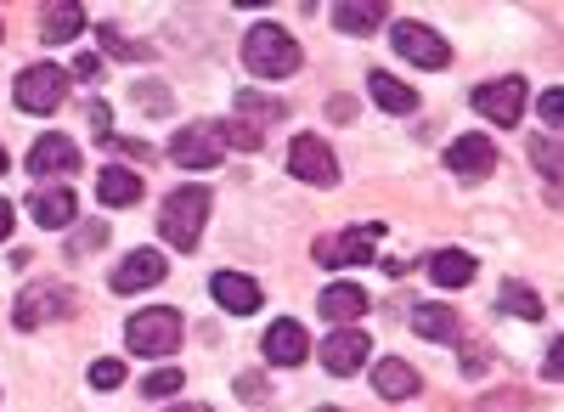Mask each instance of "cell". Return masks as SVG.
<instances>
[{
	"instance_id": "obj_1",
	"label": "cell",
	"mask_w": 564,
	"mask_h": 412,
	"mask_svg": "<svg viewBox=\"0 0 564 412\" xmlns=\"http://www.w3.org/2000/svg\"><path fill=\"white\" fill-rule=\"evenodd\" d=\"M209 209H215L209 187H181V193H170V198H164V215H159V232L170 238V249L193 254V249H198V238H204Z\"/></svg>"
},
{
	"instance_id": "obj_2",
	"label": "cell",
	"mask_w": 564,
	"mask_h": 412,
	"mask_svg": "<svg viewBox=\"0 0 564 412\" xmlns=\"http://www.w3.org/2000/svg\"><path fill=\"white\" fill-rule=\"evenodd\" d=\"M243 63H249V74H260V79H289V74L305 63V52H300V40H294L289 29L260 23V29H249V40H243Z\"/></svg>"
},
{
	"instance_id": "obj_3",
	"label": "cell",
	"mask_w": 564,
	"mask_h": 412,
	"mask_svg": "<svg viewBox=\"0 0 564 412\" xmlns=\"http://www.w3.org/2000/svg\"><path fill=\"white\" fill-rule=\"evenodd\" d=\"M181 311L175 305H148V311H135L130 323H124V345L135 356H170L181 345Z\"/></svg>"
},
{
	"instance_id": "obj_4",
	"label": "cell",
	"mask_w": 564,
	"mask_h": 412,
	"mask_svg": "<svg viewBox=\"0 0 564 412\" xmlns=\"http://www.w3.org/2000/svg\"><path fill=\"white\" fill-rule=\"evenodd\" d=\"M12 97H18V108H23V113H57V108H63V97H68V74H63L57 63H34V68H23V74H18Z\"/></svg>"
},
{
	"instance_id": "obj_5",
	"label": "cell",
	"mask_w": 564,
	"mask_h": 412,
	"mask_svg": "<svg viewBox=\"0 0 564 412\" xmlns=\"http://www.w3.org/2000/svg\"><path fill=\"white\" fill-rule=\"evenodd\" d=\"M379 238H384V220H367V226H356V232H327V238H316V265H334V271L361 265Z\"/></svg>"
},
{
	"instance_id": "obj_6",
	"label": "cell",
	"mask_w": 564,
	"mask_h": 412,
	"mask_svg": "<svg viewBox=\"0 0 564 412\" xmlns=\"http://www.w3.org/2000/svg\"><path fill=\"white\" fill-rule=\"evenodd\" d=\"M289 170L300 181H311V187H334L339 181V159H334V148H327L322 135H294L289 142Z\"/></svg>"
},
{
	"instance_id": "obj_7",
	"label": "cell",
	"mask_w": 564,
	"mask_h": 412,
	"mask_svg": "<svg viewBox=\"0 0 564 412\" xmlns=\"http://www.w3.org/2000/svg\"><path fill=\"white\" fill-rule=\"evenodd\" d=\"M74 305H79V300H74L63 283H34V289H23L12 323H18V328H40V323H52V316H74Z\"/></svg>"
},
{
	"instance_id": "obj_8",
	"label": "cell",
	"mask_w": 564,
	"mask_h": 412,
	"mask_svg": "<svg viewBox=\"0 0 564 412\" xmlns=\"http://www.w3.org/2000/svg\"><path fill=\"white\" fill-rule=\"evenodd\" d=\"M390 45H395V57H406V63H417V68H446V63H452V45H446L435 29H423V23H395Z\"/></svg>"
},
{
	"instance_id": "obj_9",
	"label": "cell",
	"mask_w": 564,
	"mask_h": 412,
	"mask_svg": "<svg viewBox=\"0 0 564 412\" xmlns=\"http://www.w3.org/2000/svg\"><path fill=\"white\" fill-rule=\"evenodd\" d=\"M170 159H175L181 170H215V164H220V135H215V124H186V130H175V135H170Z\"/></svg>"
},
{
	"instance_id": "obj_10",
	"label": "cell",
	"mask_w": 564,
	"mask_h": 412,
	"mask_svg": "<svg viewBox=\"0 0 564 412\" xmlns=\"http://www.w3.org/2000/svg\"><path fill=\"white\" fill-rule=\"evenodd\" d=\"M525 79H491V85H480L475 90V108L491 119V124H520V113H525Z\"/></svg>"
},
{
	"instance_id": "obj_11",
	"label": "cell",
	"mask_w": 564,
	"mask_h": 412,
	"mask_svg": "<svg viewBox=\"0 0 564 412\" xmlns=\"http://www.w3.org/2000/svg\"><path fill=\"white\" fill-rule=\"evenodd\" d=\"M164 271H170V260L159 254V249H135V254H124L119 265H113V294H141V289H153V283H164Z\"/></svg>"
},
{
	"instance_id": "obj_12",
	"label": "cell",
	"mask_w": 564,
	"mask_h": 412,
	"mask_svg": "<svg viewBox=\"0 0 564 412\" xmlns=\"http://www.w3.org/2000/svg\"><path fill=\"white\" fill-rule=\"evenodd\" d=\"M367 334L361 328H339V334H327V345L316 350L322 356V368L334 373V379H350V373H361L367 368Z\"/></svg>"
},
{
	"instance_id": "obj_13",
	"label": "cell",
	"mask_w": 564,
	"mask_h": 412,
	"mask_svg": "<svg viewBox=\"0 0 564 412\" xmlns=\"http://www.w3.org/2000/svg\"><path fill=\"white\" fill-rule=\"evenodd\" d=\"M68 170H79V148L68 142V135L45 130L40 142L29 148V175H68Z\"/></svg>"
},
{
	"instance_id": "obj_14",
	"label": "cell",
	"mask_w": 564,
	"mask_h": 412,
	"mask_svg": "<svg viewBox=\"0 0 564 412\" xmlns=\"http://www.w3.org/2000/svg\"><path fill=\"white\" fill-rule=\"evenodd\" d=\"M305 350H311V339H305L300 323H289V316L265 328V361H271V368H300Z\"/></svg>"
},
{
	"instance_id": "obj_15",
	"label": "cell",
	"mask_w": 564,
	"mask_h": 412,
	"mask_svg": "<svg viewBox=\"0 0 564 412\" xmlns=\"http://www.w3.org/2000/svg\"><path fill=\"white\" fill-rule=\"evenodd\" d=\"M209 294H215L231 316L260 311V283H254V278H243V271H215V278H209Z\"/></svg>"
},
{
	"instance_id": "obj_16",
	"label": "cell",
	"mask_w": 564,
	"mask_h": 412,
	"mask_svg": "<svg viewBox=\"0 0 564 412\" xmlns=\"http://www.w3.org/2000/svg\"><path fill=\"white\" fill-rule=\"evenodd\" d=\"M446 170L452 175H486V170H497V148L486 142V135H457V142L446 148Z\"/></svg>"
},
{
	"instance_id": "obj_17",
	"label": "cell",
	"mask_w": 564,
	"mask_h": 412,
	"mask_svg": "<svg viewBox=\"0 0 564 412\" xmlns=\"http://www.w3.org/2000/svg\"><path fill=\"white\" fill-rule=\"evenodd\" d=\"M372 390H379L384 401H412L417 390H423V379H417V368H406V361H379V368H372Z\"/></svg>"
},
{
	"instance_id": "obj_18",
	"label": "cell",
	"mask_w": 564,
	"mask_h": 412,
	"mask_svg": "<svg viewBox=\"0 0 564 412\" xmlns=\"http://www.w3.org/2000/svg\"><path fill=\"white\" fill-rule=\"evenodd\" d=\"M29 215L40 220V226H68L74 215H79V204H74V193L68 187H45V193H29Z\"/></svg>"
},
{
	"instance_id": "obj_19",
	"label": "cell",
	"mask_w": 564,
	"mask_h": 412,
	"mask_svg": "<svg viewBox=\"0 0 564 412\" xmlns=\"http://www.w3.org/2000/svg\"><path fill=\"white\" fill-rule=\"evenodd\" d=\"M322 316H327V323H356V316L367 311V289H356V283H334V289H322Z\"/></svg>"
},
{
	"instance_id": "obj_20",
	"label": "cell",
	"mask_w": 564,
	"mask_h": 412,
	"mask_svg": "<svg viewBox=\"0 0 564 412\" xmlns=\"http://www.w3.org/2000/svg\"><path fill=\"white\" fill-rule=\"evenodd\" d=\"M367 90H372V102H379L384 113H412V108H417V90L401 85V79L384 74V68H372V74H367Z\"/></svg>"
},
{
	"instance_id": "obj_21",
	"label": "cell",
	"mask_w": 564,
	"mask_h": 412,
	"mask_svg": "<svg viewBox=\"0 0 564 412\" xmlns=\"http://www.w3.org/2000/svg\"><path fill=\"white\" fill-rule=\"evenodd\" d=\"M430 278H435L441 289H468V283H475V254H468V249H441V254H430Z\"/></svg>"
},
{
	"instance_id": "obj_22",
	"label": "cell",
	"mask_w": 564,
	"mask_h": 412,
	"mask_svg": "<svg viewBox=\"0 0 564 412\" xmlns=\"http://www.w3.org/2000/svg\"><path fill=\"white\" fill-rule=\"evenodd\" d=\"M97 198H102L108 209H130V204L141 198V175H135V170H102Z\"/></svg>"
},
{
	"instance_id": "obj_23",
	"label": "cell",
	"mask_w": 564,
	"mask_h": 412,
	"mask_svg": "<svg viewBox=\"0 0 564 412\" xmlns=\"http://www.w3.org/2000/svg\"><path fill=\"white\" fill-rule=\"evenodd\" d=\"M79 34H85V7H45V18H40V40L63 45V40H79Z\"/></svg>"
},
{
	"instance_id": "obj_24",
	"label": "cell",
	"mask_w": 564,
	"mask_h": 412,
	"mask_svg": "<svg viewBox=\"0 0 564 412\" xmlns=\"http://www.w3.org/2000/svg\"><path fill=\"white\" fill-rule=\"evenodd\" d=\"M412 328H417V339L446 345V339L457 334V316H452L446 305H417V311H412Z\"/></svg>"
},
{
	"instance_id": "obj_25",
	"label": "cell",
	"mask_w": 564,
	"mask_h": 412,
	"mask_svg": "<svg viewBox=\"0 0 564 412\" xmlns=\"http://www.w3.org/2000/svg\"><path fill=\"white\" fill-rule=\"evenodd\" d=\"M334 23H339V34H372L384 23V7L379 0H361V7H334Z\"/></svg>"
},
{
	"instance_id": "obj_26",
	"label": "cell",
	"mask_w": 564,
	"mask_h": 412,
	"mask_svg": "<svg viewBox=\"0 0 564 412\" xmlns=\"http://www.w3.org/2000/svg\"><path fill=\"white\" fill-rule=\"evenodd\" d=\"M215 135H220V148H238V153H260V148H265V130H254V124H243V119H220Z\"/></svg>"
},
{
	"instance_id": "obj_27",
	"label": "cell",
	"mask_w": 564,
	"mask_h": 412,
	"mask_svg": "<svg viewBox=\"0 0 564 412\" xmlns=\"http://www.w3.org/2000/svg\"><path fill=\"white\" fill-rule=\"evenodd\" d=\"M502 311L536 323V316H542V300H536V289H525V283H502Z\"/></svg>"
},
{
	"instance_id": "obj_28",
	"label": "cell",
	"mask_w": 564,
	"mask_h": 412,
	"mask_svg": "<svg viewBox=\"0 0 564 412\" xmlns=\"http://www.w3.org/2000/svg\"><path fill=\"white\" fill-rule=\"evenodd\" d=\"M181 384H186V373H181V368H159V373H148V379H141V395L170 401V395H181Z\"/></svg>"
},
{
	"instance_id": "obj_29",
	"label": "cell",
	"mask_w": 564,
	"mask_h": 412,
	"mask_svg": "<svg viewBox=\"0 0 564 412\" xmlns=\"http://www.w3.org/2000/svg\"><path fill=\"white\" fill-rule=\"evenodd\" d=\"M531 159H536L542 181H558V142H553V135H536V142H531Z\"/></svg>"
},
{
	"instance_id": "obj_30",
	"label": "cell",
	"mask_w": 564,
	"mask_h": 412,
	"mask_svg": "<svg viewBox=\"0 0 564 412\" xmlns=\"http://www.w3.org/2000/svg\"><path fill=\"white\" fill-rule=\"evenodd\" d=\"M238 108L243 113H260V119H282V113H289L276 97H260V90H238Z\"/></svg>"
},
{
	"instance_id": "obj_31",
	"label": "cell",
	"mask_w": 564,
	"mask_h": 412,
	"mask_svg": "<svg viewBox=\"0 0 564 412\" xmlns=\"http://www.w3.org/2000/svg\"><path fill=\"white\" fill-rule=\"evenodd\" d=\"M102 243H108V226H102V220H90L85 232H74V238H68V254L79 260V254H90V249H102Z\"/></svg>"
},
{
	"instance_id": "obj_32",
	"label": "cell",
	"mask_w": 564,
	"mask_h": 412,
	"mask_svg": "<svg viewBox=\"0 0 564 412\" xmlns=\"http://www.w3.org/2000/svg\"><path fill=\"white\" fill-rule=\"evenodd\" d=\"M90 384H97V390H119L124 384V361H97V368H90Z\"/></svg>"
},
{
	"instance_id": "obj_33",
	"label": "cell",
	"mask_w": 564,
	"mask_h": 412,
	"mask_svg": "<svg viewBox=\"0 0 564 412\" xmlns=\"http://www.w3.org/2000/svg\"><path fill=\"white\" fill-rule=\"evenodd\" d=\"M238 401H271L265 373H238Z\"/></svg>"
},
{
	"instance_id": "obj_34",
	"label": "cell",
	"mask_w": 564,
	"mask_h": 412,
	"mask_svg": "<svg viewBox=\"0 0 564 412\" xmlns=\"http://www.w3.org/2000/svg\"><path fill=\"white\" fill-rule=\"evenodd\" d=\"M85 119H90V130H97V142H113V113H108V102H90Z\"/></svg>"
},
{
	"instance_id": "obj_35",
	"label": "cell",
	"mask_w": 564,
	"mask_h": 412,
	"mask_svg": "<svg viewBox=\"0 0 564 412\" xmlns=\"http://www.w3.org/2000/svg\"><path fill=\"white\" fill-rule=\"evenodd\" d=\"M97 34H102V52L108 57H141V45H130L119 29H97Z\"/></svg>"
},
{
	"instance_id": "obj_36",
	"label": "cell",
	"mask_w": 564,
	"mask_h": 412,
	"mask_svg": "<svg viewBox=\"0 0 564 412\" xmlns=\"http://www.w3.org/2000/svg\"><path fill=\"white\" fill-rule=\"evenodd\" d=\"M135 102H141V108H153V113H164V108H170V90H159V85H135Z\"/></svg>"
},
{
	"instance_id": "obj_37",
	"label": "cell",
	"mask_w": 564,
	"mask_h": 412,
	"mask_svg": "<svg viewBox=\"0 0 564 412\" xmlns=\"http://www.w3.org/2000/svg\"><path fill=\"white\" fill-rule=\"evenodd\" d=\"M536 113H542V124H547V130H558V90H542Z\"/></svg>"
},
{
	"instance_id": "obj_38",
	"label": "cell",
	"mask_w": 564,
	"mask_h": 412,
	"mask_svg": "<svg viewBox=\"0 0 564 412\" xmlns=\"http://www.w3.org/2000/svg\"><path fill=\"white\" fill-rule=\"evenodd\" d=\"M12 226H18V209H12L7 198H0V243H7V238H12Z\"/></svg>"
},
{
	"instance_id": "obj_39",
	"label": "cell",
	"mask_w": 564,
	"mask_h": 412,
	"mask_svg": "<svg viewBox=\"0 0 564 412\" xmlns=\"http://www.w3.org/2000/svg\"><path fill=\"white\" fill-rule=\"evenodd\" d=\"M558 350H564V345L553 339V345H547V361H542V373H547V379H558Z\"/></svg>"
},
{
	"instance_id": "obj_40",
	"label": "cell",
	"mask_w": 564,
	"mask_h": 412,
	"mask_svg": "<svg viewBox=\"0 0 564 412\" xmlns=\"http://www.w3.org/2000/svg\"><path fill=\"white\" fill-rule=\"evenodd\" d=\"M97 68H102V63L90 57V52H79V57H74V74H97Z\"/></svg>"
},
{
	"instance_id": "obj_41",
	"label": "cell",
	"mask_w": 564,
	"mask_h": 412,
	"mask_svg": "<svg viewBox=\"0 0 564 412\" xmlns=\"http://www.w3.org/2000/svg\"><path fill=\"white\" fill-rule=\"evenodd\" d=\"M334 119H356V102H345V97H334V108H327Z\"/></svg>"
},
{
	"instance_id": "obj_42",
	"label": "cell",
	"mask_w": 564,
	"mask_h": 412,
	"mask_svg": "<svg viewBox=\"0 0 564 412\" xmlns=\"http://www.w3.org/2000/svg\"><path fill=\"white\" fill-rule=\"evenodd\" d=\"M170 412H215V406H198V401H181V406H170Z\"/></svg>"
},
{
	"instance_id": "obj_43",
	"label": "cell",
	"mask_w": 564,
	"mask_h": 412,
	"mask_svg": "<svg viewBox=\"0 0 564 412\" xmlns=\"http://www.w3.org/2000/svg\"><path fill=\"white\" fill-rule=\"evenodd\" d=\"M0 175H7V148H0Z\"/></svg>"
},
{
	"instance_id": "obj_44",
	"label": "cell",
	"mask_w": 564,
	"mask_h": 412,
	"mask_svg": "<svg viewBox=\"0 0 564 412\" xmlns=\"http://www.w3.org/2000/svg\"><path fill=\"white\" fill-rule=\"evenodd\" d=\"M322 412H334V406H322Z\"/></svg>"
}]
</instances>
